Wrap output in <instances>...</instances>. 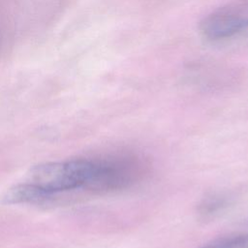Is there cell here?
<instances>
[{
    "instance_id": "277c9868",
    "label": "cell",
    "mask_w": 248,
    "mask_h": 248,
    "mask_svg": "<svg viewBox=\"0 0 248 248\" xmlns=\"http://www.w3.org/2000/svg\"><path fill=\"white\" fill-rule=\"evenodd\" d=\"M230 203V198L223 194H213L204 198L199 204L198 211L203 217H212L222 212Z\"/></svg>"
},
{
    "instance_id": "5b68a950",
    "label": "cell",
    "mask_w": 248,
    "mask_h": 248,
    "mask_svg": "<svg viewBox=\"0 0 248 248\" xmlns=\"http://www.w3.org/2000/svg\"><path fill=\"white\" fill-rule=\"evenodd\" d=\"M206 246L207 248H248V233L224 237Z\"/></svg>"
},
{
    "instance_id": "3957f363",
    "label": "cell",
    "mask_w": 248,
    "mask_h": 248,
    "mask_svg": "<svg viewBox=\"0 0 248 248\" xmlns=\"http://www.w3.org/2000/svg\"><path fill=\"white\" fill-rule=\"evenodd\" d=\"M4 202L9 204H21V203H44L53 199L48 193L40 189L36 185L26 182L15 185L10 188L5 196Z\"/></svg>"
},
{
    "instance_id": "7a4b0ae2",
    "label": "cell",
    "mask_w": 248,
    "mask_h": 248,
    "mask_svg": "<svg viewBox=\"0 0 248 248\" xmlns=\"http://www.w3.org/2000/svg\"><path fill=\"white\" fill-rule=\"evenodd\" d=\"M200 31L211 42L248 35V5L229 6L211 12L200 22Z\"/></svg>"
},
{
    "instance_id": "6da1fadb",
    "label": "cell",
    "mask_w": 248,
    "mask_h": 248,
    "mask_svg": "<svg viewBox=\"0 0 248 248\" xmlns=\"http://www.w3.org/2000/svg\"><path fill=\"white\" fill-rule=\"evenodd\" d=\"M148 167L144 158L132 153L95 160L93 176L87 190L111 192L129 188L143 178Z\"/></svg>"
}]
</instances>
